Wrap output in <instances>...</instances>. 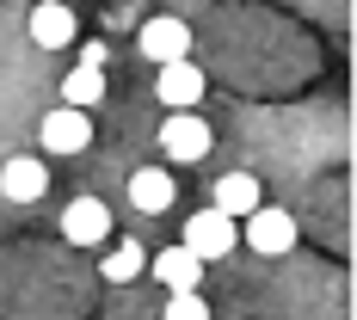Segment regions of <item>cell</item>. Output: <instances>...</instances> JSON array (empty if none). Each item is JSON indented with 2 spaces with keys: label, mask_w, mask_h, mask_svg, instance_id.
I'll list each match as a JSON object with an SVG mask.
<instances>
[{
  "label": "cell",
  "mask_w": 357,
  "mask_h": 320,
  "mask_svg": "<svg viewBox=\"0 0 357 320\" xmlns=\"http://www.w3.org/2000/svg\"><path fill=\"white\" fill-rule=\"evenodd\" d=\"M173 197H178L173 173H160V167H136V173H130V204H136L142 215L173 210Z\"/></svg>",
  "instance_id": "11"
},
{
  "label": "cell",
  "mask_w": 357,
  "mask_h": 320,
  "mask_svg": "<svg viewBox=\"0 0 357 320\" xmlns=\"http://www.w3.org/2000/svg\"><path fill=\"white\" fill-rule=\"evenodd\" d=\"M136 49H142L148 62H191V25L185 19H173V13H154L142 31H136Z\"/></svg>",
  "instance_id": "4"
},
{
  "label": "cell",
  "mask_w": 357,
  "mask_h": 320,
  "mask_svg": "<svg viewBox=\"0 0 357 320\" xmlns=\"http://www.w3.org/2000/svg\"><path fill=\"white\" fill-rule=\"evenodd\" d=\"M37 142L50 148V154H80V148L93 142V123H86V111L62 105V111H50V117L37 123Z\"/></svg>",
  "instance_id": "6"
},
{
  "label": "cell",
  "mask_w": 357,
  "mask_h": 320,
  "mask_svg": "<svg viewBox=\"0 0 357 320\" xmlns=\"http://www.w3.org/2000/svg\"><path fill=\"white\" fill-rule=\"evenodd\" d=\"M160 320H210V302L197 296V289H173L167 296V314Z\"/></svg>",
  "instance_id": "15"
},
{
  "label": "cell",
  "mask_w": 357,
  "mask_h": 320,
  "mask_svg": "<svg viewBox=\"0 0 357 320\" xmlns=\"http://www.w3.org/2000/svg\"><path fill=\"white\" fill-rule=\"evenodd\" d=\"M105 234H111V210L99 197H74L68 210H62V241H74V247H105Z\"/></svg>",
  "instance_id": "7"
},
{
  "label": "cell",
  "mask_w": 357,
  "mask_h": 320,
  "mask_svg": "<svg viewBox=\"0 0 357 320\" xmlns=\"http://www.w3.org/2000/svg\"><path fill=\"white\" fill-rule=\"evenodd\" d=\"M178 247L197 252L204 265H210V259H228V252L241 247V222L222 215V210H197L191 222H185V241H178Z\"/></svg>",
  "instance_id": "2"
},
{
  "label": "cell",
  "mask_w": 357,
  "mask_h": 320,
  "mask_svg": "<svg viewBox=\"0 0 357 320\" xmlns=\"http://www.w3.org/2000/svg\"><path fill=\"white\" fill-rule=\"evenodd\" d=\"M148 265H154V277H160L167 289H197V284H204V259L185 252V247H160Z\"/></svg>",
  "instance_id": "12"
},
{
  "label": "cell",
  "mask_w": 357,
  "mask_h": 320,
  "mask_svg": "<svg viewBox=\"0 0 357 320\" xmlns=\"http://www.w3.org/2000/svg\"><path fill=\"white\" fill-rule=\"evenodd\" d=\"M241 241H247L259 259H284V252L296 247V215H289V210H265V204H259L252 215H241Z\"/></svg>",
  "instance_id": "3"
},
{
  "label": "cell",
  "mask_w": 357,
  "mask_h": 320,
  "mask_svg": "<svg viewBox=\"0 0 357 320\" xmlns=\"http://www.w3.org/2000/svg\"><path fill=\"white\" fill-rule=\"evenodd\" d=\"M99 99H105V68H86V62H74V68H68V80H62V105L93 111Z\"/></svg>",
  "instance_id": "13"
},
{
  "label": "cell",
  "mask_w": 357,
  "mask_h": 320,
  "mask_svg": "<svg viewBox=\"0 0 357 320\" xmlns=\"http://www.w3.org/2000/svg\"><path fill=\"white\" fill-rule=\"evenodd\" d=\"M74 31H80V25H74V13L62 0H37L31 6V43L37 49H68Z\"/></svg>",
  "instance_id": "9"
},
{
  "label": "cell",
  "mask_w": 357,
  "mask_h": 320,
  "mask_svg": "<svg viewBox=\"0 0 357 320\" xmlns=\"http://www.w3.org/2000/svg\"><path fill=\"white\" fill-rule=\"evenodd\" d=\"M50 191V167L37 160V154H13L6 167H0V197H13V204H37Z\"/></svg>",
  "instance_id": "8"
},
{
  "label": "cell",
  "mask_w": 357,
  "mask_h": 320,
  "mask_svg": "<svg viewBox=\"0 0 357 320\" xmlns=\"http://www.w3.org/2000/svg\"><path fill=\"white\" fill-rule=\"evenodd\" d=\"M80 62H86V68H105V62H111L105 43H80Z\"/></svg>",
  "instance_id": "16"
},
{
  "label": "cell",
  "mask_w": 357,
  "mask_h": 320,
  "mask_svg": "<svg viewBox=\"0 0 357 320\" xmlns=\"http://www.w3.org/2000/svg\"><path fill=\"white\" fill-rule=\"evenodd\" d=\"M154 93H160L167 111H197L204 105V68L197 62H167L154 74Z\"/></svg>",
  "instance_id": "5"
},
{
  "label": "cell",
  "mask_w": 357,
  "mask_h": 320,
  "mask_svg": "<svg viewBox=\"0 0 357 320\" xmlns=\"http://www.w3.org/2000/svg\"><path fill=\"white\" fill-rule=\"evenodd\" d=\"M99 271H105V284H136V277L148 271V252L136 247V241H117V247L99 259Z\"/></svg>",
  "instance_id": "14"
},
{
  "label": "cell",
  "mask_w": 357,
  "mask_h": 320,
  "mask_svg": "<svg viewBox=\"0 0 357 320\" xmlns=\"http://www.w3.org/2000/svg\"><path fill=\"white\" fill-rule=\"evenodd\" d=\"M259 204H265V191H259V178H252V173H222V178H215L210 210H222V215L241 222V215H252Z\"/></svg>",
  "instance_id": "10"
},
{
  "label": "cell",
  "mask_w": 357,
  "mask_h": 320,
  "mask_svg": "<svg viewBox=\"0 0 357 320\" xmlns=\"http://www.w3.org/2000/svg\"><path fill=\"white\" fill-rule=\"evenodd\" d=\"M215 148V130L204 111H167V123H160V154L178 160V167H204V154Z\"/></svg>",
  "instance_id": "1"
}]
</instances>
